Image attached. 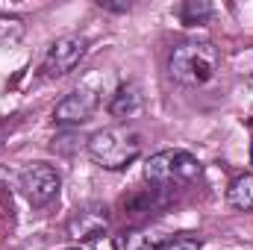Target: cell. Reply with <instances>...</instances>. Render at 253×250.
Masks as SVG:
<instances>
[{
    "label": "cell",
    "instance_id": "obj_1",
    "mask_svg": "<svg viewBox=\"0 0 253 250\" xmlns=\"http://www.w3.org/2000/svg\"><path fill=\"white\" fill-rule=\"evenodd\" d=\"M85 144H88V156L97 165H103L106 171H124L141 153V132L126 124L103 126L94 135H88Z\"/></svg>",
    "mask_w": 253,
    "mask_h": 250
},
{
    "label": "cell",
    "instance_id": "obj_2",
    "mask_svg": "<svg viewBox=\"0 0 253 250\" xmlns=\"http://www.w3.org/2000/svg\"><path fill=\"white\" fill-rule=\"evenodd\" d=\"M221 68V53L212 42H183L168 56V74L180 85H206Z\"/></svg>",
    "mask_w": 253,
    "mask_h": 250
},
{
    "label": "cell",
    "instance_id": "obj_3",
    "mask_svg": "<svg viewBox=\"0 0 253 250\" xmlns=\"http://www.w3.org/2000/svg\"><path fill=\"white\" fill-rule=\"evenodd\" d=\"M200 177V162L189 150H159L144 165V180L156 188L183 186Z\"/></svg>",
    "mask_w": 253,
    "mask_h": 250
},
{
    "label": "cell",
    "instance_id": "obj_4",
    "mask_svg": "<svg viewBox=\"0 0 253 250\" xmlns=\"http://www.w3.org/2000/svg\"><path fill=\"white\" fill-rule=\"evenodd\" d=\"M59 186H62V177L53 165L47 162H33L21 171L18 177V188L21 194L33 203V206H47L50 200H56L59 194Z\"/></svg>",
    "mask_w": 253,
    "mask_h": 250
},
{
    "label": "cell",
    "instance_id": "obj_5",
    "mask_svg": "<svg viewBox=\"0 0 253 250\" xmlns=\"http://www.w3.org/2000/svg\"><path fill=\"white\" fill-rule=\"evenodd\" d=\"M88 50V42L83 36H65V39H56L50 44V50L44 53V62H42V71L47 80H59V77H68L77 65L83 62Z\"/></svg>",
    "mask_w": 253,
    "mask_h": 250
},
{
    "label": "cell",
    "instance_id": "obj_6",
    "mask_svg": "<svg viewBox=\"0 0 253 250\" xmlns=\"http://www.w3.org/2000/svg\"><path fill=\"white\" fill-rule=\"evenodd\" d=\"M97 94L91 88H74L71 94H65L62 100L53 106V121L59 126H77V124H85L94 109H97Z\"/></svg>",
    "mask_w": 253,
    "mask_h": 250
},
{
    "label": "cell",
    "instance_id": "obj_7",
    "mask_svg": "<svg viewBox=\"0 0 253 250\" xmlns=\"http://www.w3.org/2000/svg\"><path fill=\"white\" fill-rule=\"evenodd\" d=\"M106 230H109V209L100 206V203H91V206L77 209L68 218V224H65V233L74 242H91V239L103 236Z\"/></svg>",
    "mask_w": 253,
    "mask_h": 250
},
{
    "label": "cell",
    "instance_id": "obj_8",
    "mask_svg": "<svg viewBox=\"0 0 253 250\" xmlns=\"http://www.w3.org/2000/svg\"><path fill=\"white\" fill-rule=\"evenodd\" d=\"M141 103H144V97H141V88L135 85V83H126L121 85L115 94H112V100H109V115L112 118H135L138 112H141Z\"/></svg>",
    "mask_w": 253,
    "mask_h": 250
},
{
    "label": "cell",
    "instance_id": "obj_9",
    "mask_svg": "<svg viewBox=\"0 0 253 250\" xmlns=\"http://www.w3.org/2000/svg\"><path fill=\"white\" fill-rule=\"evenodd\" d=\"M159 245H162V239L147 230H124L112 239L115 250H156Z\"/></svg>",
    "mask_w": 253,
    "mask_h": 250
},
{
    "label": "cell",
    "instance_id": "obj_10",
    "mask_svg": "<svg viewBox=\"0 0 253 250\" xmlns=\"http://www.w3.org/2000/svg\"><path fill=\"white\" fill-rule=\"evenodd\" d=\"M227 200L239 212H253V174L236 177L230 183V188H227Z\"/></svg>",
    "mask_w": 253,
    "mask_h": 250
},
{
    "label": "cell",
    "instance_id": "obj_11",
    "mask_svg": "<svg viewBox=\"0 0 253 250\" xmlns=\"http://www.w3.org/2000/svg\"><path fill=\"white\" fill-rule=\"evenodd\" d=\"M21 36H24V21L21 18H0V44L3 47L21 42Z\"/></svg>",
    "mask_w": 253,
    "mask_h": 250
},
{
    "label": "cell",
    "instance_id": "obj_12",
    "mask_svg": "<svg viewBox=\"0 0 253 250\" xmlns=\"http://www.w3.org/2000/svg\"><path fill=\"white\" fill-rule=\"evenodd\" d=\"M209 12H212L209 3H194V0H191V3H186V6L180 9V18H183L186 24H203V21L209 18Z\"/></svg>",
    "mask_w": 253,
    "mask_h": 250
},
{
    "label": "cell",
    "instance_id": "obj_13",
    "mask_svg": "<svg viewBox=\"0 0 253 250\" xmlns=\"http://www.w3.org/2000/svg\"><path fill=\"white\" fill-rule=\"evenodd\" d=\"M156 250H203V242L197 236H180V239H168Z\"/></svg>",
    "mask_w": 253,
    "mask_h": 250
},
{
    "label": "cell",
    "instance_id": "obj_14",
    "mask_svg": "<svg viewBox=\"0 0 253 250\" xmlns=\"http://www.w3.org/2000/svg\"><path fill=\"white\" fill-rule=\"evenodd\" d=\"M97 6L106 12H129V3H115V0H97Z\"/></svg>",
    "mask_w": 253,
    "mask_h": 250
},
{
    "label": "cell",
    "instance_id": "obj_15",
    "mask_svg": "<svg viewBox=\"0 0 253 250\" xmlns=\"http://www.w3.org/2000/svg\"><path fill=\"white\" fill-rule=\"evenodd\" d=\"M251 165H253V141H251Z\"/></svg>",
    "mask_w": 253,
    "mask_h": 250
},
{
    "label": "cell",
    "instance_id": "obj_16",
    "mask_svg": "<svg viewBox=\"0 0 253 250\" xmlns=\"http://www.w3.org/2000/svg\"><path fill=\"white\" fill-rule=\"evenodd\" d=\"M71 250H83V248H71Z\"/></svg>",
    "mask_w": 253,
    "mask_h": 250
},
{
    "label": "cell",
    "instance_id": "obj_17",
    "mask_svg": "<svg viewBox=\"0 0 253 250\" xmlns=\"http://www.w3.org/2000/svg\"><path fill=\"white\" fill-rule=\"evenodd\" d=\"M251 124H253V121H251Z\"/></svg>",
    "mask_w": 253,
    "mask_h": 250
}]
</instances>
